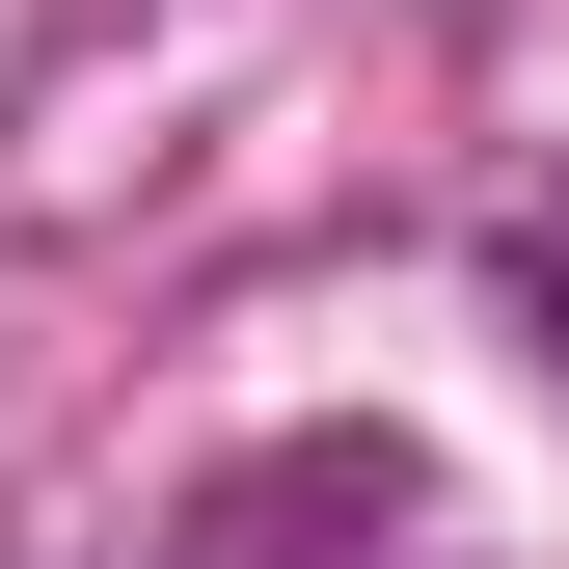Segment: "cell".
Segmentation results:
<instances>
[{
	"label": "cell",
	"instance_id": "6da1fadb",
	"mask_svg": "<svg viewBox=\"0 0 569 569\" xmlns=\"http://www.w3.org/2000/svg\"><path fill=\"white\" fill-rule=\"evenodd\" d=\"M163 569H488V516H461L435 435H244L163 516Z\"/></svg>",
	"mask_w": 569,
	"mask_h": 569
},
{
	"label": "cell",
	"instance_id": "7a4b0ae2",
	"mask_svg": "<svg viewBox=\"0 0 569 569\" xmlns=\"http://www.w3.org/2000/svg\"><path fill=\"white\" fill-rule=\"evenodd\" d=\"M516 326H542V352H569V218H516Z\"/></svg>",
	"mask_w": 569,
	"mask_h": 569
},
{
	"label": "cell",
	"instance_id": "3957f363",
	"mask_svg": "<svg viewBox=\"0 0 569 569\" xmlns=\"http://www.w3.org/2000/svg\"><path fill=\"white\" fill-rule=\"evenodd\" d=\"M0 569H28V542H0Z\"/></svg>",
	"mask_w": 569,
	"mask_h": 569
}]
</instances>
